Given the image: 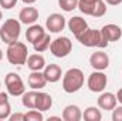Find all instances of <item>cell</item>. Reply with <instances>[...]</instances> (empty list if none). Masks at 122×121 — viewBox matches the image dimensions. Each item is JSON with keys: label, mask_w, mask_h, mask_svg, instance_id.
<instances>
[{"label": "cell", "mask_w": 122, "mask_h": 121, "mask_svg": "<svg viewBox=\"0 0 122 121\" xmlns=\"http://www.w3.org/2000/svg\"><path fill=\"white\" fill-rule=\"evenodd\" d=\"M9 120H10V121H24V114H21V113H16V114H10V117H9Z\"/></svg>", "instance_id": "f546056e"}, {"label": "cell", "mask_w": 122, "mask_h": 121, "mask_svg": "<svg viewBox=\"0 0 122 121\" xmlns=\"http://www.w3.org/2000/svg\"><path fill=\"white\" fill-rule=\"evenodd\" d=\"M0 87H1V81H0Z\"/></svg>", "instance_id": "8d00e7d4"}, {"label": "cell", "mask_w": 122, "mask_h": 121, "mask_svg": "<svg viewBox=\"0 0 122 121\" xmlns=\"http://www.w3.org/2000/svg\"><path fill=\"white\" fill-rule=\"evenodd\" d=\"M44 76L47 78L48 83H57L62 76V71H61V67L57 64H48L44 67Z\"/></svg>", "instance_id": "9a60e30c"}, {"label": "cell", "mask_w": 122, "mask_h": 121, "mask_svg": "<svg viewBox=\"0 0 122 121\" xmlns=\"http://www.w3.org/2000/svg\"><path fill=\"white\" fill-rule=\"evenodd\" d=\"M51 105H53V98H51V95L47 94V93H38V95H37V103H36V110H38V111L43 113V111L50 110Z\"/></svg>", "instance_id": "ac0fdd59"}, {"label": "cell", "mask_w": 122, "mask_h": 121, "mask_svg": "<svg viewBox=\"0 0 122 121\" xmlns=\"http://www.w3.org/2000/svg\"><path fill=\"white\" fill-rule=\"evenodd\" d=\"M102 36L108 40V41H118L122 37V30L119 26L117 24H105L102 29H101Z\"/></svg>", "instance_id": "4fadbf2b"}, {"label": "cell", "mask_w": 122, "mask_h": 121, "mask_svg": "<svg viewBox=\"0 0 122 121\" xmlns=\"http://www.w3.org/2000/svg\"><path fill=\"white\" fill-rule=\"evenodd\" d=\"M68 29H70V31H71L75 37H78L82 31H85L88 29V23H87V20H84L82 17L75 16V17L70 19V22H68Z\"/></svg>", "instance_id": "7c38bea8"}, {"label": "cell", "mask_w": 122, "mask_h": 121, "mask_svg": "<svg viewBox=\"0 0 122 121\" xmlns=\"http://www.w3.org/2000/svg\"><path fill=\"white\" fill-rule=\"evenodd\" d=\"M84 86V73L80 68H70L62 77V90L68 94L77 93Z\"/></svg>", "instance_id": "6da1fadb"}, {"label": "cell", "mask_w": 122, "mask_h": 121, "mask_svg": "<svg viewBox=\"0 0 122 121\" xmlns=\"http://www.w3.org/2000/svg\"><path fill=\"white\" fill-rule=\"evenodd\" d=\"M72 50V43L68 37H57L56 40H51V44H50V51L53 53L54 57H58V59H64L67 57Z\"/></svg>", "instance_id": "5b68a950"}, {"label": "cell", "mask_w": 122, "mask_h": 121, "mask_svg": "<svg viewBox=\"0 0 122 121\" xmlns=\"http://www.w3.org/2000/svg\"><path fill=\"white\" fill-rule=\"evenodd\" d=\"M29 86H30L33 90H40V88H44L46 84L48 83L44 73L41 71H31V74L29 76Z\"/></svg>", "instance_id": "5bb4252c"}, {"label": "cell", "mask_w": 122, "mask_h": 121, "mask_svg": "<svg viewBox=\"0 0 122 121\" xmlns=\"http://www.w3.org/2000/svg\"><path fill=\"white\" fill-rule=\"evenodd\" d=\"M98 1H99V0H78V9H80L84 14L91 16L92 10H94L95 4H97Z\"/></svg>", "instance_id": "cb8c5ba5"}, {"label": "cell", "mask_w": 122, "mask_h": 121, "mask_svg": "<svg viewBox=\"0 0 122 121\" xmlns=\"http://www.w3.org/2000/svg\"><path fill=\"white\" fill-rule=\"evenodd\" d=\"M48 120H61V118H60V117H50Z\"/></svg>", "instance_id": "836d02e7"}, {"label": "cell", "mask_w": 122, "mask_h": 121, "mask_svg": "<svg viewBox=\"0 0 122 121\" xmlns=\"http://www.w3.org/2000/svg\"><path fill=\"white\" fill-rule=\"evenodd\" d=\"M0 20H1V10H0Z\"/></svg>", "instance_id": "d590c367"}, {"label": "cell", "mask_w": 122, "mask_h": 121, "mask_svg": "<svg viewBox=\"0 0 122 121\" xmlns=\"http://www.w3.org/2000/svg\"><path fill=\"white\" fill-rule=\"evenodd\" d=\"M26 64L31 71H41L46 67V59L41 54H31L27 57Z\"/></svg>", "instance_id": "e0dca14e"}, {"label": "cell", "mask_w": 122, "mask_h": 121, "mask_svg": "<svg viewBox=\"0 0 122 121\" xmlns=\"http://www.w3.org/2000/svg\"><path fill=\"white\" fill-rule=\"evenodd\" d=\"M16 3H17V0H0V6L3 7V9H13L14 6H16Z\"/></svg>", "instance_id": "f1b7e54d"}, {"label": "cell", "mask_w": 122, "mask_h": 121, "mask_svg": "<svg viewBox=\"0 0 122 121\" xmlns=\"http://www.w3.org/2000/svg\"><path fill=\"white\" fill-rule=\"evenodd\" d=\"M81 118H82V113L78 105L70 104L62 111V120L65 121H80Z\"/></svg>", "instance_id": "2e32d148"}, {"label": "cell", "mask_w": 122, "mask_h": 121, "mask_svg": "<svg viewBox=\"0 0 122 121\" xmlns=\"http://www.w3.org/2000/svg\"><path fill=\"white\" fill-rule=\"evenodd\" d=\"M37 95H38V93L36 90L33 91H27V93H24L23 94V100H21V103H23V105L26 107V108H36V103H37Z\"/></svg>", "instance_id": "44dd1931"}, {"label": "cell", "mask_w": 122, "mask_h": 121, "mask_svg": "<svg viewBox=\"0 0 122 121\" xmlns=\"http://www.w3.org/2000/svg\"><path fill=\"white\" fill-rule=\"evenodd\" d=\"M20 33H21V23L16 19H7L0 29V38L6 44H10L19 40Z\"/></svg>", "instance_id": "277c9868"}, {"label": "cell", "mask_w": 122, "mask_h": 121, "mask_svg": "<svg viewBox=\"0 0 122 121\" xmlns=\"http://www.w3.org/2000/svg\"><path fill=\"white\" fill-rule=\"evenodd\" d=\"M4 84H6L7 93L13 97H19V95H23L26 93L24 83L17 73H9L4 78Z\"/></svg>", "instance_id": "8992f818"}, {"label": "cell", "mask_w": 122, "mask_h": 121, "mask_svg": "<svg viewBox=\"0 0 122 121\" xmlns=\"http://www.w3.org/2000/svg\"><path fill=\"white\" fill-rule=\"evenodd\" d=\"M46 26L50 30V33H60L65 27V19H64V16H61L60 13H53V14H50L47 17Z\"/></svg>", "instance_id": "ba28073f"}, {"label": "cell", "mask_w": 122, "mask_h": 121, "mask_svg": "<svg viewBox=\"0 0 122 121\" xmlns=\"http://www.w3.org/2000/svg\"><path fill=\"white\" fill-rule=\"evenodd\" d=\"M77 40L85 46V47H99V49H104L108 46V40L102 36L101 30H94V29H87L85 31H82Z\"/></svg>", "instance_id": "3957f363"}, {"label": "cell", "mask_w": 122, "mask_h": 121, "mask_svg": "<svg viewBox=\"0 0 122 121\" xmlns=\"http://www.w3.org/2000/svg\"><path fill=\"white\" fill-rule=\"evenodd\" d=\"M50 44H51V38H50V34H44L41 38H38L36 43H33V47L37 53H43L46 51L47 49H50Z\"/></svg>", "instance_id": "7402d4cb"}, {"label": "cell", "mask_w": 122, "mask_h": 121, "mask_svg": "<svg viewBox=\"0 0 122 121\" xmlns=\"http://www.w3.org/2000/svg\"><path fill=\"white\" fill-rule=\"evenodd\" d=\"M107 83H108L107 76H105L102 71L97 70V71H94L92 74H90L87 84H88V88H90L92 93H101V91L105 90Z\"/></svg>", "instance_id": "52a82bcc"}, {"label": "cell", "mask_w": 122, "mask_h": 121, "mask_svg": "<svg viewBox=\"0 0 122 121\" xmlns=\"http://www.w3.org/2000/svg\"><path fill=\"white\" fill-rule=\"evenodd\" d=\"M23 3H26V4H33V3H36L37 0H21Z\"/></svg>", "instance_id": "d6a6232c"}, {"label": "cell", "mask_w": 122, "mask_h": 121, "mask_svg": "<svg viewBox=\"0 0 122 121\" xmlns=\"http://www.w3.org/2000/svg\"><path fill=\"white\" fill-rule=\"evenodd\" d=\"M85 121H101L102 120V114L97 107H88L85 108L84 114H82Z\"/></svg>", "instance_id": "603a6c76"}, {"label": "cell", "mask_w": 122, "mask_h": 121, "mask_svg": "<svg viewBox=\"0 0 122 121\" xmlns=\"http://www.w3.org/2000/svg\"><path fill=\"white\" fill-rule=\"evenodd\" d=\"M6 56H7V60L10 64H14V66H21V64H26L27 57H29V50H27V46L21 41H14V43H10L9 47H7V51H6Z\"/></svg>", "instance_id": "7a4b0ae2"}, {"label": "cell", "mask_w": 122, "mask_h": 121, "mask_svg": "<svg viewBox=\"0 0 122 121\" xmlns=\"http://www.w3.org/2000/svg\"><path fill=\"white\" fill-rule=\"evenodd\" d=\"M44 34H46V31H44V29L40 24H31L30 27L27 29V31H26V38H27V41H30L33 44L38 38H41Z\"/></svg>", "instance_id": "d6986e66"}, {"label": "cell", "mask_w": 122, "mask_h": 121, "mask_svg": "<svg viewBox=\"0 0 122 121\" xmlns=\"http://www.w3.org/2000/svg\"><path fill=\"white\" fill-rule=\"evenodd\" d=\"M117 100H118V101H119V103L122 104V88H119V90H118V94H117Z\"/></svg>", "instance_id": "1f68e13d"}, {"label": "cell", "mask_w": 122, "mask_h": 121, "mask_svg": "<svg viewBox=\"0 0 122 121\" xmlns=\"http://www.w3.org/2000/svg\"><path fill=\"white\" fill-rule=\"evenodd\" d=\"M108 4H111V6H118V4H121L122 0H105Z\"/></svg>", "instance_id": "4dcf8cb0"}, {"label": "cell", "mask_w": 122, "mask_h": 121, "mask_svg": "<svg viewBox=\"0 0 122 121\" xmlns=\"http://www.w3.org/2000/svg\"><path fill=\"white\" fill-rule=\"evenodd\" d=\"M11 107L9 103V97L6 93H0V120H6L10 117Z\"/></svg>", "instance_id": "ffe728a7"}, {"label": "cell", "mask_w": 122, "mask_h": 121, "mask_svg": "<svg viewBox=\"0 0 122 121\" xmlns=\"http://www.w3.org/2000/svg\"><path fill=\"white\" fill-rule=\"evenodd\" d=\"M19 19L23 24H34L38 20V10L36 7H24L20 10Z\"/></svg>", "instance_id": "8fae6325"}, {"label": "cell", "mask_w": 122, "mask_h": 121, "mask_svg": "<svg viewBox=\"0 0 122 121\" xmlns=\"http://www.w3.org/2000/svg\"><path fill=\"white\" fill-rule=\"evenodd\" d=\"M44 117L41 114V111L36 110V108H31L29 113L24 114V121H43Z\"/></svg>", "instance_id": "d4e9b609"}, {"label": "cell", "mask_w": 122, "mask_h": 121, "mask_svg": "<svg viewBox=\"0 0 122 121\" xmlns=\"http://www.w3.org/2000/svg\"><path fill=\"white\" fill-rule=\"evenodd\" d=\"M112 120L114 121H122V105L121 107H115L112 110Z\"/></svg>", "instance_id": "83f0119b"}, {"label": "cell", "mask_w": 122, "mask_h": 121, "mask_svg": "<svg viewBox=\"0 0 122 121\" xmlns=\"http://www.w3.org/2000/svg\"><path fill=\"white\" fill-rule=\"evenodd\" d=\"M117 95L112 94V93H102L99 97H98V107L101 110H107V111H111L117 107Z\"/></svg>", "instance_id": "30bf717a"}, {"label": "cell", "mask_w": 122, "mask_h": 121, "mask_svg": "<svg viewBox=\"0 0 122 121\" xmlns=\"http://www.w3.org/2000/svg\"><path fill=\"white\" fill-rule=\"evenodd\" d=\"M1 59H3V51L0 50V61H1Z\"/></svg>", "instance_id": "e575fe53"}, {"label": "cell", "mask_w": 122, "mask_h": 121, "mask_svg": "<svg viewBox=\"0 0 122 121\" xmlns=\"http://www.w3.org/2000/svg\"><path fill=\"white\" fill-rule=\"evenodd\" d=\"M105 13H107V4H105L102 0H99V1L95 4V7H94V10H92V13H91V16L92 17H102Z\"/></svg>", "instance_id": "484cf974"}, {"label": "cell", "mask_w": 122, "mask_h": 121, "mask_svg": "<svg viewBox=\"0 0 122 121\" xmlns=\"http://www.w3.org/2000/svg\"><path fill=\"white\" fill-rule=\"evenodd\" d=\"M58 4L64 11H72L78 7V0H58Z\"/></svg>", "instance_id": "4316f807"}, {"label": "cell", "mask_w": 122, "mask_h": 121, "mask_svg": "<svg viewBox=\"0 0 122 121\" xmlns=\"http://www.w3.org/2000/svg\"><path fill=\"white\" fill-rule=\"evenodd\" d=\"M90 64L95 70L102 71V70L108 68V66H109V57L104 51H95V53H92L91 57H90Z\"/></svg>", "instance_id": "9c48e42d"}]
</instances>
